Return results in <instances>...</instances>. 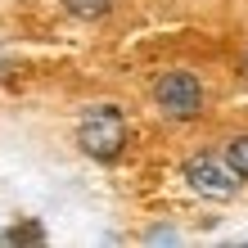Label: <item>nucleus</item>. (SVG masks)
Instances as JSON below:
<instances>
[{
  "mask_svg": "<svg viewBox=\"0 0 248 248\" xmlns=\"http://www.w3.org/2000/svg\"><path fill=\"white\" fill-rule=\"evenodd\" d=\"M154 104L163 118L171 122H189L203 113V86L194 72H163V77L154 81Z\"/></svg>",
  "mask_w": 248,
  "mask_h": 248,
  "instance_id": "2",
  "label": "nucleus"
},
{
  "mask_svg": "<svg viewBox=\"0 0 248 248\" xmlns=\"http://www.w3.org/2000/svg\"><path fill=\"white\" fill-rule=\"evenodd\" d=\"M77 144L81 154H91L95 163H113L126 149V118L113 104H95L86 108V118L77 122Z\"/></svg>",
  "mask_w": 248,
  "mask_h": 248,
  "instance_id": "1",
  "label": "nucleus"
},
{
  "mask_svg": "<svg viewBox=\"0 0 248 248\" xmlns=\"http://www.w3.org/2000/svg\"><path fill=\"white\" fill-rule=\"evenodd\" d=\"M46 239V226L41 221H23V226H9L5 235H0V244H41Z\"/></svg>",
  "mask_w": 248,
  "mask_h": 248,
  "instance_id": "4",
  "label": "nucleus"
},
{
  "mask_svg": "<svg viewBox=\"0 0 248 248\" xmlns=\"http://www.w3.org/2000/svg\"><path fill=\"white\" fill-rule=\"evenodd\" d=\"M185 181L203 199H235L239 194V171L217 154H194L185 163Z\"/></svg>",
  "mask_w": 248,
  "mask_h": 248,
  "instance_id": "3",
  "label": "nucleus"
},
{
  "mask_svg": "<svg viewBox=\"0 0 248 248\" xmlns=\"http://www.w3.org/2000/svg\"><path fill=\"white\" fill-rule=\"evenodd\" d=\"M68 14H77V18H104L113 9V0H63Z\"/></svg>",
  "mask_w": 248,
  "mask_h": 248,
  "instance_id": "5",
  "label": "nucleus"
},
{
  "mask_svg": "<svg viewBox=\"0 0 248 248\" xmlns=\"http://www.w3.org/2000/svg\"><path fill=\"white\" fill-rule=\"evenodd\" d=\"M171 239H176V230H167V226L163 230H149V244H171Z\"/></svg>",
  "mask_w": 248,
  "mask_h": 248,
  "instance_id": "7",
  "label": "nucleus"
},
{
  "mask_svg": "<svg viewBox=\"0 0 248 248\" xmlns=\"http://www.w3.org/2000/svg\"><path fill=\"white\" fill-rule=\"evenodd\" d=\"M226 163L239 171V176H248V136H235L226 144Z\"/></svg>",
  "mask_w": 248,
  "mask_h": 248,
  "instance_id": "6",
  "label": "nucleus"
}]
</instances>
